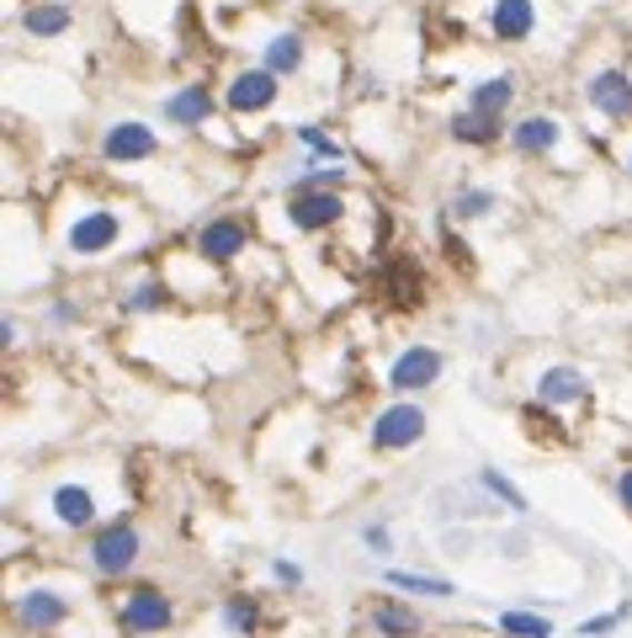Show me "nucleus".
Here are the masks:
<instances>
[{
    "mask_svg": "<svg viewBox=\"0 0 632 638\" xmlns=\"http://www.w3.org/2000/svg\"><path fill=\"white\" fill-rule=\"evenodd\" d=\"M425 437V410L420 405H389L383 416L372 420V447L378 452H404Z\"/></svg>",
    "mask_w": 632,
    "mask_h": 638,
    "instance_id": "obj_6",
    "label": "nucleus"
},
{
    "mask_svg": "<svg viewBox=\"0 0 632 638\" xmlns=\"http://www.w3.org/2000/svg\"><path fill=\"white\" fill-rule=\"evenodd\" d=\"M160 149V133L144 123H112L107 133H101V154L107 160H118V166H128V160H149Z\"/></svg>",
    "mask_w": 632,
    "mask_h": 638,
    "instance_id": "obj_12",
    "label": "nucleus"
},
{
    "mask_svg": "<svg viewBox=\"0 0 632 638\" xmlns=\"http://www.w3.org/2000/svg\"><path fill=\"white\" fill-rule=\"evenodd\" d=\"M250 246V223L234 219V213H223V219H208L197 229V256L202 261H213V267H229L234 256H244Z\"/></svg>",
    "mask_w": 632,
    "mask_h": 638,
    "instance_id": "obj_5",
    "label": "nucleus"
},
{
    "mask_svg": "<svg viewBox=\"0 0 632 638\" xmlns=\"http://www.w3.org/2000/svg\"><path fill=\"white\" fill-rule=\"evenodd\" d=\"M298 139H303V149H309L314 160H324V166H335V160H341V144H335L330 133H319V128H298Z\"/></svg>",
    "mask_w": 632,
    "mask_h": 638,
    "instance_id": "obj_29",
    "label": "nucleus"
},
{
    "mask_svg": "<svg viewBox=\"0 0 632 638\" xmlns=\"http://www.w3.org/2000/svg\"><path fill=\"white\" fill-rule=\"evenodd\" d=\"M86 559H91V569H97L101 580H128V575L139 569V559H144V532H139V521H133V516L107 521L97 538H91Z\"/></svg>",
    "mask_w": 632,
    "mask_h": 638,
    "instance_id": "obj_2",
    "label": "nucleus"
},
{
    "mask_svg": "<svg viewBox=\"0 0 632 638\" xmlns=\"http://www.w3.org/2000/svg\"><path fill=\"white\" fill-rule=\"evenodd\" d=\"M452 213H458V219H484V213H494V192H489V187H462V192L452 197Z\"/></svg>",
    "mask_w": 632,
    "mask_h": 638,
    "instance_id": "obj_25",
    "label": "nucleus"
},
{
    "mask_svg": "<svg viewBox=\"0 0 632 638\" xmlns=\"http://www.w3.org/2000/svg\"><path fill=\"white\" fill-rule=\"evenodd\" d=\"M616 500H622V511L632 516V463L622 468V473H616Z\"/></svg>",
    "mask_w": 632,
    "mask_h": 638,
    "instance_id": "obj_33",
    "label": "nucleus"
},
{
    "mask_svg": "<svg viewBox=\"0 0 632 638\" xmlns=\"http://www.w3.org/2000/svg\"><path fill=\"white\" fill-rule=\"evenodd\" d=\"M118 235H122L118 208H86L64 229V250H70L74 261H97V256H107V250L118 246Z\"/></svg>",
    "mask_w": 632,
    "mask_h": 638,
    "instance_id": "obj_4",
    "label": "nucleus"
},
{
    "mask_svg": "<svg viewBox=\"0 0 632 638\" xmlns=\"http://www.w3.org/2000/svg\"><path fill=\"white\" fill-rule=\"evenodd\" d=\"M128 309H133V315H154V309H165V282H139V288L128 293Z\"/></svg>",
    "mask_w": 632,
    "mask_h": 638,
    "instance_id": "obj_30",
    "label": "nucleus"
},
{
    "mask_svg": "<svg viewBox=\"0 0 632 638\" xmlns=\"http://www.w3.org/2000/svg\"><path fill=\"white\" fill-rule=\"evenodd\" d=\"M628 171H632V149H628Z\"/></svg>",
    "mask_w": 632,
    "mask_h": 638,
    "instance_id": "obj_35",
    "label": "nucleus"
},
{
    "mask_svg": "<svg viewBox=\"0 0 632 638\" xmlns=\"http://www.w3.org/2000/svg\"><path fill=\"white\" fill-rule=\"evenodd\" d=\"M223 628L229 634H255L261 628V607H255V596H223Z\"/></svg>",
    "mask_w": 632,
    "mask_h": 638,
    "instance_id": "obj_23",
    "label": "nucleus"
},
{
    "mask_svg": "<svg viewBox=\"0 0 632 638\" xmlns=\"http://www.w3.org/2000/svg\"><path fill=\"white\" fill-rule=\"evenodd\" d=\"M49 516H53V527H64V532H86V527H97V516H101V500L91 485H59V490L49 495Z\"/></svg>",
    "mask_w": 632,
    "mask_h": 638,
    "instance_id": "obj_7",
    "label": "nucleus"
},
{
    "mask_svg": "<svg viewBox=\"0 0 632 638\" xmlns=\"http://www.w3.org/2000/svg\"><path fill=\"white\" fill-rule=\"evenodd\" d=\"M515 101V80L511 74H489V80H479L473 91H468V107L473 112H494V118H505V107Z\"/></svg>",
    "mask_w": 632,
    "mask_h": 638,
    "instance_id": "obj_20",
    "label": "nucleus"
},
{
    "mask_svg": "<svg viewBox=\"0 0 632 638\" xmlns=\"http://www.w3.org/2000/svg\"><path fill=\"white\" fill-rule=\"evenodd\" d=\"M479 485H484V490L494 495V500H505L511 511H526V495L515 490V485L505 479V473H494V468H479Z\"/></svg>",
    "mask_w": 632,
    "mask_h": 638,
    "instance_id": "obj_26",
    "label": "nucleus"
},
{
    "mask_svg": "<svg viewBox=\"0 0 632 638\" xmlns=\"http://www.w3.org/2000/svg\"><path fill=\"white\" fill-rule=\"evenodd\" d=\"M494 43H526L536 32V0H489Z\"/></svg>",
    "mask_w": 632,
    "mask_h": 638,
    "instance_id": "obj_11",
    "label": "nucleus"
},
{
    "mask_svg": "<svg viewBox=\"0 0 632 638\" xmlns=\"http://www.w3.org/2000/svg\"><path fill=\"white\" fill-rule=\"evenodd\" d=\"M362 542L372 548V554H393V532L383 527V521H367V527H362Z\"/></svg>",
    "mask_w": 632,
    "mask_h": 638,
    "instance_id": "obj_31",
    "label": "nucleus"
},
{
    "mask_svg": "<svg viewBox=\"0 0 632 638\" xmlns=\"http://www.w3.org/2000/svg\"><path fill=\"white\" fill-rule=\"evenodd\" d=\"M53 319H59V325H70V319H80V309H74V303H53Z\"/></svg>",
    "mask_w": 632,
    "mask_h": 638,
    "instance_id": "obj_34",
    "label": "nucleus"
},
{
    "mask_svg": "<svg viewBox=\"0 0 632 638\" xmlns=\"http://www.w3.org/2000/svg\"><path fill=\"white\" fill-rule=\"evenodd\" d=\"M367 622H372V634L378 638H414L420 634V617H414V607H404V601H378V607L367 612Z\"/></svg>",
    "mask_w": 632,
    "mask_h": 638,
    "instance_id": "obj_17",
    "label": "nucleus"
},
{
    "mask_svg": "<svg viewBox=\"0 0 632 638\" xmlns=\"http://www.w3.org/2000/svg\"><path fill=\"white\" fill-rule=\"evenodd\" d=\"M112 622H118V634H128V638L165 634L175 622V601L160 586H128L118 601H112Z\"/></svg>",
    "mask_w": 632,
    "mask_h": 638,
    "instance_id": "obj_3",
    "label": "nucleus"
},
{
    "mask_svg": "<svg viewBox=\"0 0 632 638\" xmlns=\"http://www.w3.org/2000/svg\"><path fill=\"white\" fill-rule=\"evenodd\" d=\"M632 617V601H622V607H611V612H601V617H590V622H580V638H606V634H616L622 622Z\"/></svg>",
    "mask_w": 632,
    "mask_h": 638,
    "instance_id": "obj_27",
    "label": "nucleus"
},
{
    "mask_svg": "<svg viewBox=\"0 0 632 638\" xmlns=\"http://www.w3.org/2000/svg\"><path fill=\"white\" fill-rule=\"evenodd\" d=\"M288 219L298 223V229H330V223L345 219V197L341 192H292Z\"/></svg>",
    "mask_w": 632,
    "mask_h": 638,
    "instance_id": "obj_13",
    "label": "nucleus"
},
{
    "mask_svg": "<svg viewBox=\"0 0 632 638\" xmlns=\"http://www.w3.org/2000/svg\"><path fill=\"white\" fill-rule=\"evenodd\" d=\"M208 112H213V97H208V86H181L171 101H165V118L181 128H202L208 123Z\"/></svg>",
    "mask_w": 632,
    "mask_h": 638,
    "instance_id": "obj_18",
    "label": "nucleus"
},
{
    "mask_svg": "<svg viewBox=\"0 0 632 638\" xmlns=\"http://www.w3.org/2000/svg\"><path fill=\"white\" fill-rule=\"evenodd\" d=\"M22 27L32 32V38H64V32H70V6H64V0L27 6V11H22Z\"/></svg>",
    "mask_w": 632,
    "mask_h": 638,
    "instance_id": "obj_19",
    "label": "nucleus"
},
{
    "mask_svg": "<svg viewBox=\"0 0 632 638\" xmlns=\"http://www.w3.org/2000/svg\"><path fill=\"white\" fill-rule=\"evenodd\" d=\"M389 586L404 590V596H437V601L458 596L452 580H441V575H414V569H389Z\"/></svg>",
    "mask_w": 632,
    "mask_h": 638,
    "instance_id": "obj_22",
    "label": "nucleus"
},
{
    "mask_svg": "<svg viewBox=\"0 0 632 638\" xmlns=\"http://www.w3.org/2000/svg\"><path fill=\"white\" fill-rule=\"evenodd\" d=\"M271 575H277V580H282V586H288V590H298V586H303V569L292 565V559H277V565H271Z\"/></svg>",
    "mask_w": 632,
    "mask_h": 638,
    "instance_id": "obj_32",
    "label": "nucleus"
},
{
    "mask_svg": "<svg viewBox=\"0 0 632 638\" xmlns=\"http://www.w3.org/2000/svg\"><path fill=\"white\" fill-rule=\"evenodd\" d=\"M80 612V590H59V586H22L11 590V622L32 638H64L74 628Z\"/></svg>",
    "mask_w": 632,
    "mask_h": 638,
    "instance_id": "obj_1",
    "label": "nucleus"
},
{
    "mask_svg": "<svg viewBox=\"0 0 632 638\" xmlns=\"http://www.w3.org/2000/svg\"><path fill=\"white\" fill-rule=\"evenodd\" d=\"M500 634L505 638H553V622L536 612H500Z\"/></svg>",
    "mask_w": 632,
    "mask_h": 638,
    "instance_id": "obj_24",
    "label": "nucleus"
},
{
    "mask_svg": "<svg viewBox=\"0 0 632 638\" xmlns=\"http://www.w3.org/2000/svg\"><path fill=\"white\" fill-rule=\"evenodd\" d=\"M536 399H542V405H574V399H584V372L580 368H542Z\"/></svg>",
    "mask_w": 632,
    "mask_h": 638,
    "instance_id": "obj_16",
    "label": "nucleus"
},
{
    "mask_svg": "<svg viewBox=\"0 0 632 638\" xmlns=\"http://www.w3.org/2000/svg\"><path fill=\"white\" fill-rule=\"evenodd\" d=\"M584 97H590V107H595L601 118L628 123L632 118V74L628 70H601L590 86H584Z\"/></svg>",
    "mask_w": 632,
    "mask_h": 638,
    "instance_id": "obj_10",
    "label": "nucleus"
},
{
    "mask_svg": "<svg viewBox=\"0 0 632 638\" xmlns=\"http://www.w3.org/2000/svg\"><path fill=\"white\" fill-rule=\"evenodd\" d=\"M341 187H345V171H324V166H314V171H303L292 181V192H341Z\"/></svg>",
    "mask_w": 632,
    "mask_h": 638,
    "instance_id": "obj_28",
    "label": "nucleus"
},
{
    "mask_svg": "<svg viewBox=\"0 0 632 638\" xmlns=\"http://www.w3.org/2000/svg\"><path fill=\"white\" fill-rule=\"evenodd\" d=\"M559 139H563V128H559V118H521V123L511 128V144L521 149V154H553L559 149Z\"/></svg>",
    "mask_w": 632,
    "mask_h": 638,
    "instance_id": "obj_14",
    "label": "nucleus"
},
{
    "mask_svg": "<svg viewBox=\"0 0 632 638\" xmlns=\"http://www.w3.org/2000/svg\"><path fill=\"white\" fill-rule=\"evenodd\" d=\"M452 139H458V144H494V139H500V118H494V112H473V107H468V112L452 118Z\"/></svg>",
    "mask_w": 632,
    "mask_h": 638,
    "instance_id": "obj_21",
    "label": "nucleus"
},
{
    "mask_svg": "<svg viewBox=\"0 0 632 638\" xmlns=\"http://www.w3.org/2000/svg\"><path fill=\"white\" fill-rule=\"evenodd\" d=\"M303 59H309V43H303V32H271L267 38V70L282 80V74H298L303 70Z\"/></svg>",
    "mask_w": 632,
    "mask_h": 638,
    "instance_id": "obj_15",
    "label": "nucleus"
},
{
    "mask_svg": "<svg viewBox=\"0 0 632 638\" xmlns=\"http://www.w3.org/2000/svg\"><path fill=\"white\" fill-rule=\"evenodd\" d=\"M277 97H282V86H277V74H271L267 64H261V70H240L234 80H229V91H223L229 112H240V118H250V112H267Z\"/></svg>",
    "mask_w": 632,
    "mask_h": 638,
    "instance_id": "obj_9",
    "label": "nucleus"
},
{
    "mask_svg": "<svg viewBox=\"0 0 632 638\" xmlns=\"http://www.w3.org/2000/svg\"><path fill=\"white\" fill-rule=\"evenodd\" d=\"M441 351L437 346H410V351H399L393 357V368H389V389L393 393H414V389H431L441 378Z\"/></svg>",
    "mask_w": 632,
    "mask_h": 638,
    "instance_id": "obj_8",
    "label": "nucleus"
}]
</instances>
